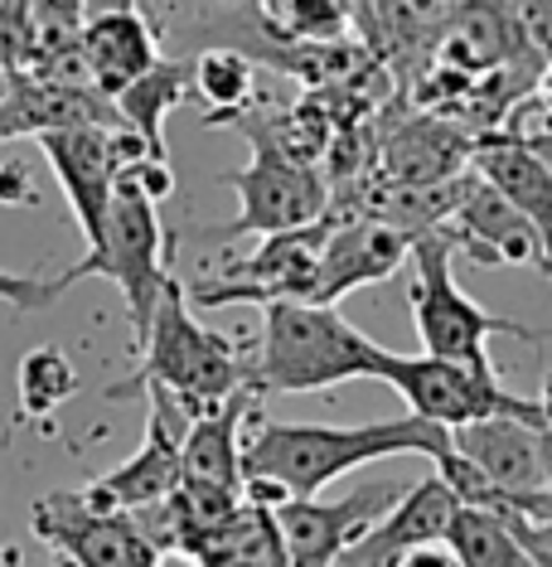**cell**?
<instances>
[{
	"label": "cell",
	"instance_id": "obj_1",
	"mask_svg": "<svg viewBox=\"0 0 552 567\" xmlns=\"http://www.w3.org/2000/svg\"><path fill=\"white\" fill-rule=\"evenodd\" d=\"M388 456H451V432L427 417H388L368 427H320V422H267L252 417V432L242 436V475H272L291 495H320L344 471L374 466Z\"/></svg>",
	"mask_w": 552,
	"mask_h": 567
},
{
	"label": "cell",
	"instance_id": "obj_2",
	"mask_svg": "<svg viewBox=\"0 0 552 567\" xmlns=\"http://www.w3.org/2000/svg\"><path fill=\"white\" fill-rule=\"evenodd\" d=\"M383 344L350 326L335 306L320 301H272L262 306V340L248 364L257 393L296 398L325 393L354 379H374Z\"/></svg>",
	"mask_w": 552,
	"mask_h": 567
},
{
	"label": "cell",
	"instance_id": "obj_3",
	"mask_svg": "<svg viewBox=\"0 0 552 567\" xmlns=\"http://www.w3.org/2000/svg\"><path fill=\"white\" fill-rule=\"evenodd\" d=\"M150 383L179 393L195 412L223 403L233 389L248 383V359L238 354V344L228 334L209 330L204 320L189 311V291L185 281L170 277L156 301V316H150V330L136 350V369L126 379L107 383L102 398H136L146 393Z\"/></svg>",
	"mask_w": 552,
	"mask_h": 567
},
{
	"label": "cell",
	"instance_id": "obj_4",
	"mask_svg": "<svg viewBox=\"0 0 552 567\" xmlns=\"http://www.w3.org/2000/svg\"><path fill=\"white\" fill-rule=\"evenodd\" d=\"M451 262H456V238L446 228L413 238V287H407V301H413V326H417L421 350L490 364L485 344L494 334H509V340H523V344H552V330L523 326V320H509V316H490L480 301H470L460 291Z\"/></svg>",
	"mask_w": 552,
	"mask_h": 567
},
{
	"label": "cell",
	"instance_id": "obj_5",
	"mask_svg": "<svg viewBox=\"0 0 552 567\" xmlns=\"http://www.w3.org/2000/svg\"><path fill=\"white\" fill-rule=\"evenodd\" d=\"M165 257H170V243H165L156 199H146L132 185H117L112 189V204H107V218H102L97 243L87 248L83 262H73L69 272L59 277V291H69L73 281H83V277L117 281V291L126 301L132 344L140 350V340H146V330H150V316H156V301H160L165 281H170Z\"/></svg>",
	"mask_w": 552,
	"mask_h": 567
},
{
	"label": "cell",
	"instance_id": "obj_6",
	"mask_svg": "<svg viewBox=\"0 0 552 567\" xmlns=\"http://www.w3.org/2000/svg\"><path fill=\"white\" fill-rule=\"evenodd\" d=\"M374 379L393 383L413 417H427L446 432L466 427V422H480V417H523V422H533L538 432L548 427L543 403L504 389L494 364H470V359H446V354H393V350H383Z\"/></svg>",
	"mask_w": 552,
	"mask_h": 567
},
{
	"label": "cell",
	"instance_id": "obj_7",
	"mask_svg": "<svg viewBox=\"0 0 552 567\" xmlns=\"http://www.w3.org/2000/svg\"><path fill=\"white\" fill-rule=\"evenodd\" d=\"M223 126H238V132L252 141V165L223 175V185L238 189L242 214L218 228H204L199 238L228 243V238H252V234H281V228H301V224H315V218L330 214V179L320 175L315 165L291 161L287 151L257 126L252 112H238V117H228Z\"/></svg>",
	"mask_w": 552,
	"mask_h": 567
},
{
	"label": "cell",
	"instance_id": "obj_8",
	"mask_svg": "<svg viewBox=\"0 0 552 567\" xmlns=\"http://www.w3.org/2000/svg\"><path fill=\"white\" fill-rule=\"evenodd\" d=\"M335 228V214L315 218L301 228L267 234L252 257L218 267L199 287H185L195 306H272V301H311L315 267L325 252V238Z\"/></svg>",
	"mask_w": 552,
	"mask_h": 567
},
{
	"label": "cell",
	"instance_id": "obj_9",
	"mask_svg": "<svg viewBox=\"0 0 552 567\" xmlns=\"http://www.w3.org/2000/svg\"><path fill=\"white\" fill-rule=\"evenodd\" d=\"M30 528L73 567H160L126 509H93L83 489H54L30 505Z\"/></svg>",
	"mask_w": 552,
	"mask_h": 567
},
{
	"label": "cell",
	"instance_id": "obj_10",
	"mask_svg": "<svg viewBox=\"0 0 552 567\" xmlns=\"http://www.w3.org/2000/svg\"><path fill=\"white\" fill-rule=\"evenodd\" d=\"M146 398H150V412H146V442H140V451L132 461H122L117 471L83 485V499L93 509L146 505V499L170 495L179 475H185V432L195 422V408L179 393L160 389V383H150Z\"/></svg>",
	"mask_w": 552,
	"mask_h": 567
},
{
	"label": "cell",
	"instance_id": "obj_11",
	"mask_svg": "<svg viewBox=\"0 0 552 567\" xmlns=\"http://www.w3.org/2000/svg\"><path fill=\"white\" fill-rule=\"evenodd\" d=\"M407 485L378 481V485H358L344 499H320V495H291L287 505H277V528L287 544L291 567H335V558L354 544L358 534H368L383 514L397 505Z\"/></svg>",
	"mask_w": 552,
	"mask_h": 567
},
{
	"label": "cell",
	"instance_id": "obj_12",
	"mask_svg": "<svg viewBox=\"0 0 552 567\" xmlns=\"http://www.w3.org/2000/svg\"><path fill=\"white\" fill-rule=\"evenodd\" d=\"M446 234L456 238V252H470L475 262L485 267H538L548 277V252L543 238H538L533 218L499 195V189L485 179L475 165H466V185H460V199L451 218H446Z\"/></svg>",
	"mask_w": 552,
	"mask_h": 567
},
{
	"label": "cell",
	"instance_id": "obj_13",
	"mask_svg": "<svg viewBox=\"0 0 552 567\" xmlns=\"http://www.w3.org/2000/svg\"><path fill=\"white\" fill-rule=\"evenodd\" d=\"M403 262H413V234L407 228H397L378 214H368V218L335 214V228H330L325 252H320V267H315L311 301L335 306L340 296H350L358 287L388 281Z\"/></svg>",
	"mask_w": 552,
	"mask_h": 567
},
{
	"label": "cell",
	"instance_id": "obj_14",
	"mask_svg": "<svg viewBox=\"0 0 552 567\" xmlns=\"http://www.w3.org/2000/svg\"><path fill=\"white\" fill-rule=\"evenodd\" d=\"M34 141H40V156L63 185V199H69L83 243L93 248L102 218H107L112 189H117V161H112L107 126H63V132H44Z\"/></svg>",
	"mask_w": 552,
	"mask_h": 567
},
{
	"label": "cell",
	"instance_id": "obj_15",
	"mask_svg": "<svg viewBox=\"0 0 552 567\" xmlns=\"http://www.w3.org/2000/svg\"><path fill=\"white\" fill-rule=\"evenodd\" d=\"M456 509H460L456 489L446 485L441 475H427V481L407 485L403 495H397V505L383 514L368 534H358L354 544L340 553L335 567H393L407 548L451 534Z\"/></svg>",
	"mask_w": 552,
	"mask_h": 567
},
{
	"label": "cell",
	"instance_id": "obj_16",
	"mask_svg": "<svg viewBox=\"0 0 552 567\" xmlns=\"http://www.w3.org/2000/svg\"><path fill=\"white\" fill-rule=\"evenodd\" d=\"M451 451L456 456H466L470 466L494 485L490 505L494 499L543 495L548 489L543 451H538V427L533 422H523V417H480V422H466V427H451Z\"/></svg>",
	"mask_w": 552,
	"mask_h": 567
},
{
	"label": "cell",
	"instance_id": "obj_17",
	"mask_svg": "<svg viewBox=\"0 0 552 567\" xmlns=\"http://www.w3.org/2000/svg\"><path fill=\"white\" fill-rule=\"evenodd\" d=\"M122 112L102 87H59L34 73H10V93L0 102V146L20 136H44L63 126H117Z\"/></svg>",
	"mask_w": 552,
	"mask_h": 567
},
{
	"label": "cell",
	"instance_id": "obj_18",
	"mask_svg": "<svg viewBox=\"0 0 552 567\" xmlns=\"http://www.w3.org/2000/svg\"><path fill=\"white\" fill-rule=\"evenodd\" d=\"M470 165L490 179L513 209H523L533 218L543 252H548V281H552V171H548V161L538 156L529 141L494 126V132H480L470 141Z\"/></svg>",
	"mask_w": 552,
	"mask_h": 567
},
{
	"label": "cell",
	"instance_id": "obj_19",
	"mask_svg": "<svg viewBox=\"0 0 552 567\" xmlns=\"http://www.w3.org/2000/svg\"><path fill=\"white\" fill-rule=\"evenodd\" d=\"M257 403H262V393L248 379L223 403L195 412V422L185 432V475L242 489V427L257 417Z\"/></svg>",
	"mask_w": 552,
	"mask_h": 567
},
{
	"label": "cell",
	"instance_id": "obj_20",
	"mask_svg": "<svg viewBox=\"0 0 552 567\" xmlns=\"http://www.w3.org/2000/svg\"><path fill=\"white\" fill-rule=\"evenodd\" d=\"M83 54L93 63L97 87L112 97L160 59V40L136 6L93 10V16L83 20Z\"/></svg>",
	"mask_w": 552,
	"mask_h": 567
},
{
	"label": "cell",
	"instance_id": "obj_21",
	"mask_svg": "<svg viewBox=\"0 0 552 567\" xmlns=\"http://www.w3.org/2000/svg\"><path fill=\"white\" fill-rule=\"evenodd\" d=\"M470 141L475 132H460L446 117H421L393 136L388 146V179L393 185H436L451 179L470 165Z\"/></svg>",
	"mask_w": 552,
	"mask_h": 567
},
{
	"label": "cell",
	"instance_id": "obj_22",
	"mask_svg": "<svg viewBox=\"0 0 552 567\" xmlns=\"http://www.w3.org/2000/svg\"><path fill=\"white\" fill-rule=\"evenodd\" d=\"M189 97H195V63L189 59H156L140 79H132L122 93H112L122 122L136 126L156 156H170V146H165V117L175 107H185Z\"/></svg>",
	"mask_w": 552,
	"mask_h": 567
},
{
	"label": "cell",
	"instance_id": "obj_23",
	"mask_svg": "<svg viewBox=\"0 0 552 567\" xmlns=\"http://www.w3.org/2000/svg\"><path fill=\"white\" fill-rule=\"evenodd\" d=\"M189 563L195 567H291L277 514L252 505V499H242V509L223 528H213Z\"/></svg>",
	"mask_w": 552,
	"mask_h": 567
},
{
	"label": "cell",
	"instance_id": "obj_24",
	"mask_svg": "<svg viewBox=\"0 0 552 567\" xmlns=\"http://www.w3.org/2000/svg\"><path fill=\"white\" fill-rule=\"evenodd\" d=\"M195 97L204 102V126H223L228 117L252 107L257 93V63L233 44L199 49L195 59Z\"/></svg>",
	"mask_w": 552,
	"mask_h": 567
},
{
	"label": "cell",
	"instance_id": "obj_25",
	"mask_svg": "<svg viewBox=\"0 0 552 567\" xmlns=\"http://www.w3.org/2000/svg\"><path fill=\"white\" fill-rule=\"evenodd\" d=\"M79 393V364L63 344H34L15 369V422H49Z\"/></svg>",
	"mask_w": 552,
	"mask_h": 567
},
{
	"label": "cell",
	"instance_id": "obj_26",
	"mask_svg": "<svg viewBox=\"0 0 552 567\" xmlns=\"http://www.w3.org/2000/svg\"><path fill=\"white\" fill-rule=\"evenodd\" d=\"M364 0H262L267 34L291 44H335L350 40Z\"/></svg>",
	"mask_w": 552,
	"mask_h": 567
},
{
	"label": "cell",
	"instance_id": "obj_27",
	"mask_svg": "<svg viewBox=\"0 0 552 567\" xmlns=\"http://www.w3.org/2000/svg\"><path fill=\"white\" fill-rule=\"evenodd\" d=\"M446 538H451V548L460 553V567H533L523 544L494 519L490 509L460 505Z\"/></svg>",
	"mask_w": 552,
	"mask_h": 567
},
{
	"label": "cell",
	"instance_id": "obj_28",
	"mask_svg": "<svg viewBox=\"0 0 552 567\" xmlns=\"http://www.w3.org/2000/svg\"><path fill=\"white\" fill-rule=\"evenodd\" d=\"M40 54V20L24 0H6L0 6V63L10 73H24Z\"/></svg>",
	"mask_w": 552,
	"mask_h": 567
},
{
	"label": "cell",
	"instance_id": "obj_29",
	"mask_svg": "<svg viewBox=\"0 0 552 567\" xmlns=\"http://www.w3.org/2000/svg\"><path fill=\"white\" fill-rule=\"evenodd\" d=\"M54 296H63L59 291V277L44 281L40 272H6V267H0V301H6L15 316L40 311V306H49Z\"/></svg>",
	"mask_w": 552,
	"mask_h": 567
},
{
	"label": "cell",
	"instance_id": "obj_30",
	"mask_svg": "<svg viewBox=\"0 0 552 567\" xmlns=\"http://www.w3.org/2000/svg\"><path fill=\"white\" fill-rule=\"evenodd\" d=\"M509 16H513V30L519 40L533 49L538 59H552V0H504Z\"/></svg>",
	"mask_w": 552,
	"mask_h": 567
},
{
	"label": "cell",
	"instance_id": "obj_31",
	"mask_svg": "<svg viewBox=\"0 0 552 567\" xmlns=\"http://www.w3.org/2000/svg\"><path fill=\"white\" fill-rule=\"evenodd\" d=\"M0 204H15V209H30V204H40V189H34L30 165L0 161Z\"/></svg>",
	"mask_w": 552,
	"mask_h": 567
},
{
	"label": "cell",
	"instance_id": "obj_32",
	"mask_svg": "<svg viewBox=\"0 0 552 567\" xmlns=\"http://www.w3.org/2000/svg\"><path fill=\"white\" fill-rule=\"evenodd\" d=\"M393 567H460V553L451 548V538H427V544L407 548Z\"/></svg>",
	"mask_w": 552,
	"mask_h": 567
},
{
	"label": "cell",
	"instance_id": "obj_33",
	"mask_svg": "<svg viewBox=\"0 0 552 567\" xmlns=\"http://www.w3.org/2000/svg\"><path fill=\"white\" fill-rule=\"evenodd\" d=\"M529 93H533V97H538V102H543V107L552 112V59L543 63V69H538V79H533Z\"/></svg>",
	"mask_w": 552,
	"mask_h": 567
},
{
	"label": "cell",
	"instance_id": "obj_34",
	"mask_svg": "<svg viewBox=\"0 0 552 567\" xmlns=\"http://www.w3.org/2000/svg\"><path fill=\"white\" fill-rule=\"evenodd\" d=\"M538 451H543V481H548V489H552V422L543 432H538Z\"/></svg>",
	"mask_w": 552,
	"mask_h": 567
},
{
	"label": "cell",
	"instance_id": "obj_35",
	"mask_svg": "<svg viewBox=\"0 0 552 567\" xmlns=\"http://www.w3.org/2000/svg\"><path fill=\"white\" fill-rule=\"evenodd\" d=\"M529 146H533L538 156L548 161V171H552V132H543V136H529Z\"/></svg>",
	"mask_w": 552,
	"mask_h": 567
},
{
	"label": "cell",
	"instance_id": "obj_36",
	"mask_svg": "<svg viewBox=\"0 0 552 567\" xmlns=\"http://www.w3.org/2000/svg\"><path fill=\"white\" fill-rule=\"evenodd\" d=\"M538 403H543V417L552 422V373L543 379V393H538Z\"/></svg>",
	"mask_w": 552,
	"mask_h": 567
},
{
	"label": "cell",
	"instance_id": "obj_37",
	"mask_svg": "<svg viewBox=\"0 0 552 567\" xmlns=\"http://www.w3.org/2000/svg\"><path fill=\"white\" fill-rule=\"evenodd\" d=\"M117 6H136V0H87V16L93 10H117Z\"/></svg>",
	"mask_w": 552,
	"mask_h": 567
},
{
	"label": "cell",
	"instance_id": "obj_38",
	"mask_svg": "<svg viewBox=\"0 0 552 567\" xmlns=\"http://www.w3.org/2000/svg\"><path fill=\"white\" fill-rule=\"evenodd\" d=\"M6 93H10V69L0 63V102H6Z\"/></svg>",
	"mask_w": 552,
	"mask_h": 567
},
{
	"label": "cell",
	"instance_id": "obj_39",
	"mask_svg": "<svg viewBox=\"0 0 552 567\" xmlns=\"http://www.w3.org/2000/svg\"><path fill=\"white\" fill-rule=\"evenodd\" d=\"M10 563H15V558H10V548H6V544H0V567H10Z\"/></svg>",
	"mask_w": 552,
	"mask_h": 567
},
{
	"label": "cell",
	"instance_id": "obj_40",
	"mask_svg": "<svg viewBox=\"0 0 552 567\" xmlns=\"http://www.w3.org/2000/svg\"><path fill=\"white\" fill-rule=\"evenodd\" d=\"M59 567H73V563H69V558H59Z\"/></svg>",
	"mask_w": 552,
	"mask_h": 567
},
{
	"label": "cell",
	"instance_id": "obj_41",
	"mask_svg": "<svg viewBox=\"0 0 552 567\" xmlns=\"http://www.w3.org/2000/svg\"><path fill=\"white\" fill-rule=\"evenodd\" d=\"M0 6H6V0H0Z\"/></svg>",
	"mask_w": 552,
	"mask_h": 567
}]
</instances>
